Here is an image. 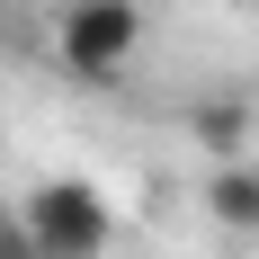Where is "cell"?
<instances>
[{
  "instance_id": "1",
  "label": "cell",
  "mask_w": 259,
  "mask_h": 259,
  "mask_svg": "<svg viewBox=\"0 0 259 259\" xmlns=\"http://www.w3.org/2000/svg\"><path fill=\"white\" fill-rule=\"evenodd\" d=\"M27 241H36V250L45 259H90L107 241V206L99 197H90V188H45V197H36V206H27Z\"/></svg>"
}]
</instances>
